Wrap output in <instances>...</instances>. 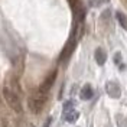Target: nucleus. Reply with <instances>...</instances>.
<instances>
[{"label":"nucleus","mask_w":127,"mask_h":127,"mask_svg":"<svg viewBox=\"0 0 127 127\" xmlns=\"http://www.w3.org/2000/svg\"><path fill=\"white\" fill-rule=\"evenodd\" d=\"M49 123H51V119L48 120V121H46V124H45V126H43V127H49Z\"/></svg>","instance_id":"obj_14"},{"label":"nucleus","mask_w":127,"mask_h":127,"mask_svg":"<svg viewBox=\"0 0 127 127\" xmlns=\"http://www.w3.org/2000/svg\"><path fill=\"white\" fill-rule=\"evenodd\" d=\"M64 117H65V121H68V123H75L79 117V113L77 110H68L64 113Z\"/></svg>","instance_id":"obj_8"},{"label":"nucleus","mask_w":127,"mask_h":127,"mask_svg":"<svg viewBox=\"0 0 127 127\" xmlns=\"http://www.w3.org/2000/svg\"><path fill=\"white\" fill-rule=\"evenodd\" d=\"M114 62L116 64L121 62V54H116V56H114Z\"/></svg>","instance_id":"obj_13"},{"label":"nucleus","mask_w":127,"mask_h":127,"mask_svg":"<svg viewBox=\"0 0 127 127\" xmlns=\"http://www.w3.org/2000/svg\"><path fill=\"white\" fill-rule=\"evenodd\" d=\"M94 58L98 65H104L105 61H107V54H105V51H104L103 48H97L94 52Z\"/></svg>","instance_id":"obj_6"},{"label":"nucleus","mask_w":127,"mask_h":127,"mask_svg":"<svg viewBox=\"0 0 127 127\" xmlns=\"http://www.w3.org/2000/svg\"><path fill=\"white\" fill-rule=\"evenodd\" d=\"M105 93L108 94V97L111 98H120V95H121V88L117 82H114V81H108V82H105Z\"/></svg>","instance_id":"obj_4"},{"label":"nucleus","mask_w":127,"mask_h":127,"mask_svg":"<svg viewBox=\"0 0 127 127\" xmlns=\"http://www.w3.org/2000/svg\"><path fill=\"white\" fill-rule=\"evenodd\" d=\"M72 108H74V101H66L64 104V113L68 110H72Z\"/></svg>","instance_id":"obj_11"},{"label":"nucleus","mask_w":127,"mask_h":127,"mask_svg":"<svg viewBox=\"0 0 127 127\" xmlns=\"http://www.w3.org/2000/svg\"><path fill=\"white\" fill-rule=\"evenodd\" d=\"M93 94H94V91H93V88L90 84H85L84 87L81 88V93H79V97H81V100H91L93 98Z\"/></svg>","instance_id":"obj_7"},{"label":"nucleus","mask_w":127,"mask_h":127,"mask_svg":"<svg viewBox=\"0 0 127 127\" xmlns=\"http://www.w3.org/2000/svg\"><path fill=\"white\" fill-rule=\"evenodd\" d=\"M116 123L119 127H127V117L123 114H117L116 116Z\"/></svg>","instance_id":"obj_10"},{"label":"nucleus","mask_w":127,"mask_h":127,"mask_svg":"<svg viewBox=\"0 0 127 127\" xmlns=\"http://www.w3.org/2000/svg\"><path fill=\"white\" fill-rule=\"evenodd\" d=\"M77 45V39H75V36L72 35V38L68 40V43H66V46L64 48L62 54H61V61H65V59H68L69 56H71L72 51H74V48Z\"/></svg>","instance_id":"obj_5"},{"label":"nucleus","mask_w":127,"mask_h":127,"mask_svg":"<svg viewBox=\"0 0 127 127\" xmlns=\"http://www.w3.org/2000/svg\"><path fill=\"white\" fill-rule=\"evenodd\" d=\"M3 98L9 107L15 113H22V101H20V97H19V93L13 91L9 85H4L3 87Z\"/></svg>","instance_id":"obj_1"},{"label":"nucleus","mask_w":127,"mask_h":127,"mask_svg":"<svg viewBox=\"0 0 127 127\" xmlns=\"http://www.w3.org/2000/svg\"><path fill=\"white\" fill-rule=\"evenodd\" d=\"M75 1H77V0H69V3H71V4H72V3H75Z\"/></svg>","instance_id":"obj_15"},{"label":"nucleus","mask_w":127,"mask_h":127,"mask_svg":"<svg viewBox=\"0 0 127 127\" xmlns=\"http://www.w3.org/2000/svg\"><path fill=\"white\" fill-rule=\"evenodd\" d=\"M116 19H117V22H119V25L124 29V31H127V17L126 15L123 13V12H116Z\"/></svg>","instance_id":"obj_9"},{"label":"nucleus","mask_w":127,"mask_h":127,"mask_svg":"<svg viewBox=\"0 0 127 127\" xmlns=\"http://www.w3.org/2000/svg\"><path fill=\"white\" fill-rule=\"evenodd\" d=\"M46 100H48L46 93H42V91L38 90L32 97H29V100H28V107H29V110H31L33 114H39L40 111L43 110V107H45V104H46Z\"/></svg>","instance_id":"obj_2"},{"label":"nucleus","mask_w":127,"mask_h":127,"mask_svg":"<svg viewBox=\"0 0 127 127\" xmlns=\"http://www.w3.org/2000/svg\"><path fill=\"white\" fill-rule=\"evenodd\" d=\"M104 1H108V0H90V4L91 6H100Z\"/></svg>","instance_id":"obj_12"},{"label":"nucleus","mask_w":127,"mask_h":127,"mask_svg":"<svg viewBox=\"0 0 127 127\" xmlns=\"http://www.w3.org/2000/svg\"><path fill=\"white\" fill-rule=\"evenodd\" d=\"M56 75H58V72H56V69H54V71H52L46 77V78L43 79V82L40 84V87H39V91H42V93H46V94H48V93H49V90H51V88H52V85H54V82H55Z\"/></svg>","instance_id":"obj_3"}]
</instances>
